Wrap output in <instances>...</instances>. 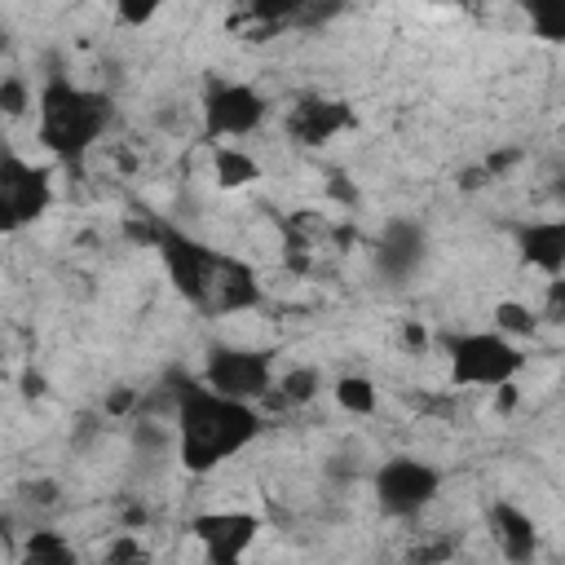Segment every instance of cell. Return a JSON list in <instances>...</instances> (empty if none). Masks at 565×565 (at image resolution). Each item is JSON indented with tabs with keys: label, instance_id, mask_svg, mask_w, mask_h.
I'll return each mask as SVG.
<instances>
[{
	"label": "cell",
	"instance_id": "cell-2",
	"mask_svg": "<svg viewBox=\"0 0 565 565\" xmlns=\"http://www.w3.org/2000/svg\"><path fill=\"white\" fill-rule=\"evenodd\" d=\"M35 137L40 146H49L53 154L62 159H79L84 150H93V141L102 137L106 119H110V102L102 93H88L79 84H66V79H53L44 93H40V106H35Z\"/></svg>",
	"mask_w": 565,
	"mask_h": 565
},
{
	"label": "cell",
	"instance_id": "cell-20",
	"mask_svg": "<svg viewBox=\"0 0 565 565\" xmlns=\"http://www.w3.org/2000/svg\"><path fill=\"white\" fill-rule=\"evenodd\" d=\"M547 322H565V274H552L543 282V309H539Z\"/></svg>",
	"mask_w": 565,
	"mask_h": 565
},
{
	"label": "cell",
	"instance_id": "cell-14",
	"mask_svg": "<svg viewBox=\"0 0 565 565\" xmlns=\"http://www.w3.org/2000/svg\"><path fill=\"white\" fill-rule=\"evenodd\" d=\"M331 397H335V406L349 411V415H375V406H380V388H375L366 375H340V380L331 384Z\"/></svg>",
	"mask_w": 565,
	"mask_h": 565
},
{
	"label": "cell",
	"instance_id": "cell-21",
	"mask_svg": "<svg viewBox=\"0 0 565 565\" xmlns=\"http://www.w3.org/2000/svg\"><path fill=\"white\" fill-rule=\"evenodd\" d=\"M110 4H115L119 22H128V26H146L163 9V0H110Z\"/></svg>",
	"mask_w": 565,
	"mask_h": 565
},
{
	"label": "cell",
	"instance_id": "cell-11",
	"mask_svg": "<svg viewBox=\"0 0 565 565\" xmlns=\"http://www.w3.org/2000/svg\"><path fill=\"white\" fill-rule=\"evenodd\" d=\"M490 525H494V543H499L503 556H512V561L534 556V547H539V525L530 521V512H521V508H512V503H494V508H490Z\"/></svg>",
	"mask_w": 565,
	"mask_h": 565
},
{
	"label": "cell",
	"instance_id": "cell-13",
	"mask_svg": "<svg viewBox=\"0 0 565 565\" xmlns=\"http://www.w3.org/2000/svg\"><path fill=\"white\" fill-rule=\"evenodd\" d=\"M521 9L543 44H565V0H521Z\"/></svg>",
	"mask_w": 565,
	"mask_h": 565
},
{
	"label": "cell",
	"instance_id": "cell-18",
	"mask_svg": "<svg viewBox=\"0 0 565 565\" xmlns=\"http://www.w3.org/2000/svg\"><path fill=\"white\" fill-rule=\"evenodd\" d=\"M26 561H53V565H62V561H71V543H62L49 530H35L31 543H26Z\"/></svg>",
	"mask_w": 565,
	"mask_h": 565
},
{
	"label": "cell",
	"instance_id": "cell-4",
	"mask_svg": "<svg viewBox=\"0 0 565 565\" xmlns=\"http://www.w3.org/2000/svg\"><path fill=\"white\" fill-rule=\"evenodd\" d=\"M199 110H203V128H207L212 141H243L269 119L265 93L252 88V84H238V79L212 84Z\"/></svg>",
	"mask_w": 565,
	"mask_h": 565
},
{
	"label": "cell",
	"instance_id": "cell-7",
	"mask_svg": "<svg viewBox=\"0 0 565 565\" xmlns=\"http://www.w3.org/2000/svg\"><path fill=\"white\" fill-rule=\"evenodd\" d=\"M190 534L199 539V547H203L212 561L234 565V561H243L247 547L256 543V534H260V516L247 512V508H212V512L194 516Z\"/></svg>",
	"mask_w": 565,
	"mask_h": 565
},
{
	"label": "cell",
	"instance_id": "cell-9",
	"mask_svg": "<svg viewBox=\"0 0 565 565\" xmlns=\"http://www.w3.org/2000/svg\"><path fill=\"white\" fill-rule=\"evenodd\" d=\"M516 252H521V260H525L534 274H543V278L565 274V212L521 225Z\"/></svg>",
	"mask_w": 565,
	"mask_h": 565
},
{
	"label": "cell",
	"instance_id": "cell-1",
	"mask_svg": "<svg viewBox=\"0 0 565 565\" xmlns=\"http://www.w3.org/2000/svg\"><path fill=\"white\" fill-rule=\"evenodd\" d=\"M260 433V415L252 402L216 393L212 384H185L177 393V459L185 472L203 477L252 446Z\"/></svg>",
	"mask_w": 565,
	"mask_h": 565
},
{
	"label": "cell",
	"instance_id": "cell-10",
	"mask_svg": "<svg viewBox=\"0 0 565 565\" xmlns=\"http://www.w3.org/2000/svg\"><path fill=\"white\" fill-rule=\"evenodd\" d=\"M340 128H349V110L340 102H327V97H309L300 102L291 115H287V132L300 141V146H322L331 141Z\"/></svg>",
	"mask_w": 565,
	"mask_h": 565
},
{
	"label": "cell",
	"instance_id": "cell-16",
	"mask_svg": "<svg viewBox=\"0 0 565 565\" xmlns=\"http://www.w3.org/2000/svg\"><path fill=\"white\" fill-rule=\"evenodd\" d=\"M318 388H322V371L318 366H287L274 380V393L282 402H291V406H309L318 397Z\"/></svg>",
	"mask_w": 565,
	"mask_h": 565
},
{
	"label": "cell",
	"instance_id": "cell-19",
	"mask_svg": "<svg viewBox=\"0 0 565 565\" xmlns=\"http://www.w3.org/2000/svg\"><path fill=\"white\" fill-rule=\"evenodd\" d=\"M305 0H238V9L247 13V22H282L287 13H296Z\"/></svg>",
	"mask_w": 565,
	"mask_h": 565
},
{
	"label": "cell",
	"instance_id": "cell-3",
	"mask_svg": "<svg viewBox=\"0 0 565 565\" xmlns=\"http://www.w3.org/2000/svg\"><path fill=\"white\" fill-rule=\"evenodd\" d=\"M450 380L459 388H499L512 384L516 371L525 366V353L516 340H508L503 331H463L459 340H450Z\"/></svg>",
	"mask_w": 565,
	"mask_h": 565
},
{
	"label": "cell",
	"instance_id": "cell-15",
	"mask_svg": "<svg viewBox=\"0 0 565 565\" xmlns=\"http://www.w3.org/2000/svg\"><path fill=\"white\" fill-rule=\"evenodd\" d=\"M539 322H543V313L534 309V305H525V300H499L494 305V331H503L508 340H525V335H534L539 331Z\"/></svg>",
	"mask_w": 565,
	"mask_h": 565
},
{
	"label": "cell",
	"instance_id": "cell-8",
	"mask_svg": "<svg viewBox=\"0 0 565 565\" xmlns=\"http://www.w3.org/2000/svg\"><path fill=\"white\" fill-rule=\"evenodd\" d=\"M0 207H4L9 230L35 221L49 207V168H35V163L9 154L0 168Z\"/></svg>",
	"mask_w": 565,
	"mask_h": 565
},
{
	"label": "cell",
	"instance_id": "cell-17",
	"mask_svg": "<svg viewBox=\"0 0 565 565\" xmlns=\"http://www.w3.org/2000/svg\"><path fill=\"white\" fill-rule=\"evenodd\" d=\"M0 106H4V115L9 119H18V115H26L31 106H35V97H31V88H26V79L13 71V75H4V84H0Z\"/></svg>",
	"mask_w": 565,
	"mask_h": 565
},
{
	"label": "cell",
	"instance_id": "cell-5",
	"mask_svg": "<svg viewBox=\"0 0 565 565\" xmlns=\"http://www.w3.org/2000/svg\"><path fill=\"white\" fill-rule=\"evenodd\" d=\"M278 371H274V358L260 353V349H212L207 362H203V384H212L216 393H230V397H243V402H256L274 388Z\"/></svg>",
	"mask_w": 565,
	"mask_h": 565
},
{
	"label": "cell",
	"instance_id": "cell-12",
	"mask_svg": "<svg viewBox=\"0 0 565 565\" xmlns=\"http://www.w3.org/2000/svg\"><path fill=\"white\" fill-rule=\"evenodd\" d=\"M212 181L221 190H247L260 181V159L243 141H212Z\"/></svg>",
	"mask_w": 565,
	"mask_h": 565
},
{
	"label": "cell",
	"instance_id": "cell-6",
	"mask_svg": "<svg viewBox=\"0 0 565 565\" xmlns=\"http://www.w3.org/2000/svg\"><path fill=\"white\" fill-rule=\"evenodd\" d=\"M437 486H441L437 468L424 463V459H411V455H397V459H388L375 472V499H380V508L388 516H415V512H424L433 503Z\"/></svg>",
	"mask_w": 565,
	"mask_h": 565
}]
</instances>
